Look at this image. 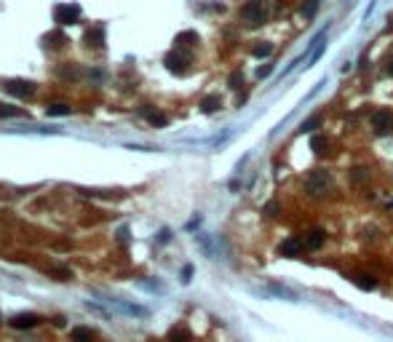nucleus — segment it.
Here are the masks:
<instances>
[{"instance_id":"nucleus-1","label":"nucleus","mask_w":393,"mask_h":342,"mask_svg":"<svg viewBox=\"0 0 393 342\" xmlns=\"http://www.w3.org/2000/svg\"><path fill=\"white\" fill-rule=\"evenodd\" d=\"M241 21L246 27H262L267 21V8L262 5V0H249L241 8Z\"/></svg>"},{"instance_id":"nucleus-2","label":"nucleus","mask_w":393,"mask_h":342,"mask_svg":"<svg viewBox=\"0 0 393 342\" xmlns=\"http://www.w3.org/2000/svg\"><path fill=\"white\" fill-rule=\"evenodd\" d=\"M329 187H332V179H329V174H327V171H321V169L310 171V174L305 176V190H307V195H313V198L327 195Z\"/></svg>"},{"instance_id":"nucleus-3","label":"nucleus","mask_w":393,"mask_h":342,"mask_svg":"<svg viewBox=\"0 0 393 342\" xmlns=\"http://www.w3.org/2000/svg\"><path fill=\"white\" fill-rule=\"evenodd\" d=\"M369 123H372V131L374 134H391L393 131V110L388 107H380V110L372 112V118H369Z\"/></svg>"},{"instance_id":"nucleus-4","label":"nucleus","mask_w":393,"mask_h":342,"mask_svg":"<svg viewBox=\"0 0 393 342\" xmlns=\"http://www.w3.org/2000/svg\"><path fill=\"white\" fill-rule=\"evenodd\" d=\"M54 19H56V24H78V19H81V5L59 3L54 8Z\"/></svg>"},{"instance_id":"nucleus-5","label":"nucleus","mask_w":393,"mask_h":342,"mask_svg":"<svg viewBox=\"0 0 393 342\" xmlns=\"http://www.w3.org/2000/svg\"><path fill=\"white\" fill-rule=\"evenodd\" d=\"M5 91L14 94L16 99H32V96H35V86L30 81H8L5 83Z\"/></svg>"},{"instance_id":"nucleus-6","label":"nucleus","mask_w":393,"mask_h":342,"mask_svg":"<svg viewBox=\"0 0 393 342\" xmlns=\"http://www.w3.org/2000/svg\"><path fill=\"white\" fill-rule=\"evenodd\" d=\"M303 252H305V241H303V238H286V241L278 246V254L289 256V259H297Z\"/></svg>"},{"instance_id":"nucleus-7","label":"nucleus","mask_w":393,"mask_h":342,"mask_svg":"<svg viewBox=\"0 0 393 342\" xmlns=\"http://www.w3.org/2000/svg\"><path fill=\"white\" fill-rule=\"evenodd\" d=\"M163 64L169 67L172 72H176V75H182V72H187V56L179 54V51H172V54H166V59H163Z\"/></svg>"},{"instance_id":"nucleus-8","label":"nucleus","mask_w":393,"mask_h":342,"mask_svg":"<svg viewBox=\"0 0 393 342\" xmlns=\"http://www.w3.org/2000/svg\"><path fill=\"white\" fill-rule=\"evenodd\" d=\"M83 41L88 43V48H102V45H105V27H102V24L88 27L86 35H83Z\"/></svg>"},{"instance_id":"nucleus-9","label":"nucleus","mask_w":393,"mask_h":342,"mask_svg":"<svg viewBox=\"0 0 393 342\" xmlns=\"http://www.w3.org/2000/svg\"><path fill=\"white\" fill-rule=\"evenodd\" d=\"M38 321H41V318H38L35 313H16V316L11 318V326L14 329H32V326H38Z\"/></svg>"},{"instance_id":"nucleus-10","label":"nucleus","mask_w":393,"mask_h":342,"mask_svg":"<svg viewBox=\"0 0 393 342\" xmlns=\"http://www.w3.org/2000/svg\"><path fill=\"white\" fill-rule=\"evenodd\" d=\"M305 241V249H310V252H316V249H321L324 243H327V233L324 230H310L307 235L303 238Z\"/></svg>"},{"instance_id":"nucleus-11","label":"nucleus","mask_w":393,"mask_h":342,"mask_svg":"<svg viewBox=\"0 0 393 342\" xmlns=\"http://www.w3.org/2000/svg\"><path fill=\"white\" fill-rule=\"evenodd\" d=\"M353 283H356L358 289H364V292H369V289L377 286V278H374L372 273H356V276H353Z\"/></svg>"},{"instance_id":"nucleus-12","label":"nucleus","mask_w":393,"mask_h":342,"mask_svg":"<svg viewBox=\"0 0 393 342\" xmlns=\"http://www.w3.org/2000/svg\"><path fill=\"white\" fill-rule=\"evenodd\" d=\"M142 115H145L147 121L153 123V126H158V128L169 126V118L163 115V112H158V110H150V107H147V110H142Z\"/></svg>"},{"instance_id":"nucleus-13","label":"nucleus","mask_w":393,"mask_h":342,"mask_svg":"<svg viewBox=\"0 0 393 342\" xmlns=\"http://www.w3.org/2000/svg\"><path fill=\"white\" fill-rule=\"evenodd\" d=\"M310 150H316L318 155L329 152V139H327V136H321V134H316V136L310 139Z\"/></svg>"},{"instance_id":"nucleus-14","label":"nucleus","mask_w":393,"mask_h":342,"mask_svg":"<svg viewBox=\"0 0 393 342\" xmlns=\"http://www.w3.org/2000/svg\"><path fill=\"white\" fill-rule=\"evenodd\" d=\"M219 107H222V99H219V96H217V94H212V96H206V99H203V102H201V110H203V112H217V110H219Z\"/></svg>"},{"instance_id":"nucleus-15","label":"nucleus","mask_w":393,"mask_h":342,"mask_svg":"<svg viewBox=\"0 0 393 342\" xmlns=\"http://www.w3.org/2000/svg\"><path fill=\"white\" fill-rule=\"evenodd\" d=\"M94 340H96L94 332L86 329V326H81V329H75V332H72V342H94Z\"/></svg>"},{"instance_id":"nucleus-16","label":"nucleus","mask_w":393,"mask_h":342,"mask_svg":"<svg viewBox=\"0 0 393 342\" xmlns=\"http://www.w3.org/2000/svg\"><path fill=\"white\" fill-rule=\"evenodd\" d=\"M45 112H48L51 118H54V115H70V107L62 105V102H54V105H48V110H45Z\"/></svg>"},{"instance_id":"nucleus-17","label":"nucleus","mask_w":393,"mask_h":342,"mask_svg":"<svg viewBox=\"0 0 393 342\" xmlns=\"http://www.w3.org/2000/svg\"><path fill=\"white\" fill-rule=\"evenodd\" d=\"M252 54L254 56H260V59H265V56H270L273 54V43H257L252 48Z\"/></svg>"},{"instance_id":"nucleus-18","label":"nucleus","mask_w":393,"mask_h":342,"mask_svg":"<svg viewBox=\"0 0 393 342\" xmlns=\"http://www.w3.org/2000/svg\"><path fill=\"white\" fill-rule=\"evenodd\" d=\"M43 41L48 45H59V48H62V45L67 43V38L62 35V32H48V35H43Z\"/></svg>"},{"instance_id":"nucleus-19","label":"nucleus","mask_w":393,"mask_h":342,"mask_svg":"<svg viewBox=\"0 0 393 342\" xmlns=\"http://www.w3.org/2000/svg\"><path fill=\"white\" fill-rule=\"evenodd\" d=\"M169 342H190V334H187V329H172Z\"/></svg>"},{"instance_id":"nucleus-20","label":"nucleus","mask_w":393,"mask_h":342,"mask_svg":"<svg viewBox=\"0 0 393 342\" xmlns=\"http://www.w3.org/2000/svg\"><path fill=\"white\" fill-rule=\"evenodd\" d=\"M227 86H230L233 91L241 88V86H243V72H241V70H233V72H230V78H227Z\"/></svg>"},{"instance_id":"nucleus-21","label":"nucleus","mask_w":393,"mask_h":342,"mask_svg":"<svg viewBox=\"0 0 393 342\" xmlns=\"http://www.w3.org/2000/svg\"><path fill=\"white\" fill-rule=\"evenodd\" d=\"M193 43H198L196 32H179L176 35V45H193Z\"/></svg>"},{"instance_id":"nucleus-22","label":"nucleus","mask_w":393,"mask_h":342,"mask_svg":"<svg viewBox=\"0 0 393 342\" xmlns=\"http://www.w3.org/2000/svg\"><path fill=\"white\" fill-rule=\"evenodd\" d=\"M318 5H321V0H307V5H303V16H305V19H313V16H316Z\"/></svg>"},{"instance_id":"nucleus-23","label":"nucleus","mask_w":393,"mask_h":342,"mask_svg":"<svg viewBox=\"0 0 393 342\" xmlns=\"http://www.w3.org/2000/svg\"><path fill=\"white\" fill-rule=\"evenodd\" d=\"M321 121H324V118H321V115H313V118H310V121H305V123H303V126H300V131H303V134H305V131H316L318 126H321Z\"/></svg>"},{"instance_id":"nucleus-24","label":"nucleus","mask_w":393,"mask_h":342,"mask_svg":"<svg viewBox=\"0 0 393 342\" xmlns=\"http://www.w3.org/2000/svg\"><path fill=\"white\" fill-rule=\"evenodd\" d=\"M14 115H22V110H16L11 105H0V118H14Z\"/></svg>"},{"instance_id":"nucleus-25","label":"nucleus","mask_w":393,"mask_h":342,"mask_svg":"<svg viewBox=\"0 0 393 342\" xmlns=\"http://www.w3.org/2000/svg\"><path fill=\"white\" fill-rule=\"evenodd\" d=\"M273 72V64H262V67H257V78H267Z\"/></svg>"},{"instance_id":"nucleus-26","label":"nucleus","mask_w":393,"mask_h":342,"mask_svg":"<svg viewBox=\"0 0 393 342\" xmlns=\"http://www.w3.org/2000/svg\"><path fill=\"white\" fill-rule=\"evenodd\" d=\"M190 276H193V265H185V267H182V281H190Z\"/></svg>"},{"instance_id":"nucleus-27","label":"nucleus","mask_w":393,"mask_h":342,"mask_svg":"<svg viewBox=\"0 0 393 342\" xmlns=\"http://www.w3.org/2000/svg\"><path fill=\"white\" fill-rule=\"evenodd\" d=\"M276 212H278V203H276V201L265 206V214H267V216H276Z\"/></svg>"},{"instance_id":"nucleus-28","label":"nucleus","mask_w":393,"mask_h":342,"mask_svg":"<svg viewBox=\"0 0 393 342\" xmlns=\"http://www.w3.org/2000/svg\"><path fill=\"white\" fill-rule=\"evenodd\" d=\"M169 238H172V233H169V230H161V233H158V241H169Z\"/></svg>"},{"instance_id":"nucleus-29","label":"nucleus","mask_w":393,"mask_h":342,"mask_svg":"<svg viewBox=\"0 0 393 342\" xmlns=\"http://www.w3.org/2000/svg\"><path fill=\"white\" fill-rule=\"evenodd\" d=\"M388 75H391V78H393V54H391V56H388Z\"/></svg>"}]
</instances>
